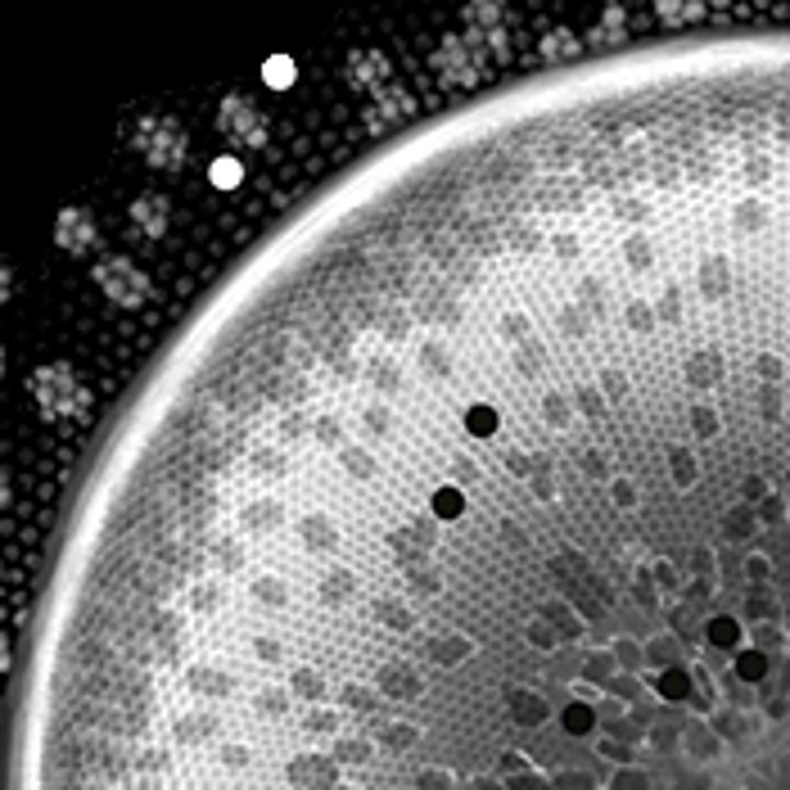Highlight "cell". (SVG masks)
Returning <instances> with one entry per match:
<instances>
[{
  "mask_svg": "<svg viewBox=\"0 0 790 790\" xmlns=\"http://www.w3.org/2000/svg\"><path fill=\"white\" fill-rule=\"evenodd\" d=\"M32 398H36V407H42L46 421H68V416H78V411L87 407V389L78 380V370L64 366V362L32 370Z\"/></svg>",
  "mask_w": 790,
  "mask_h": 790,
  "instance_id": "6da1fadb",
  "label": "cell"
},
{
  "mask_svg": "<svg viewBox=\"0 0 790 790\" xmlns=\"http://www.w3.org/2000/svg\"><path fill=\"white\" fill-rule=\"evenodd\" d=\"M136 149L145 154L149 168H159V172H176L185 163V149H191V140H185V127L176 118H168V113H154V118H140L136 127Z\"/></svg>",
  "mask_w": 790,
  "mask_h": 790,
  "instance_id": "7a4b0ae2",
  "label": "cell"
},
{
  "mask_svg": "<svg viewBox=\"0 0 790 790\" xmlns=\"http://www.w3.org/2000/svg\"><path fill=\"white\" fill-rule=\"evenodd\" d=\"M91 276H95V285L104 289L108 304H118V308H140L145 298H149V276L136 267L131 257L104 253V257H95Z\"/></svg>",
  "mask_w": 790,
  "mask_h": 790,
  "instance_id": "3957f363",
  "label": "cell"
},
{
  "mask_svg": "<svg viewBox=\"0 0 790 790\" xmlns=\"http://www.w3.org/2000/svg\"><path fill=\"white\" fill-rule=\"evenodd\" d=\"M217 131L231 140L236 149H262L267 145V113H262L249 95H226L217 108Z\"/></svg>",
  "mask_w": 790,
  "mask_h": 790,
  "instance_id": "277c9868",
  "label": "cell"
},
{
  "mask_svg": "<svg viewBox=\"0 0 790 790\" xmlns=\"http://www.w3.org/2000/svg\"><path fill=\"white\" fill-rule=\"evenodd\" d=\"M488 64H493V55H488L470 32L443 36V46H438V72H443L451 87H474V82L483 78Z\"/></svg>",
  "mask_w": 790,
  "mask_h": 790,
  "instance_id": "5b68a950",
  "label": "cell"
},
{
  "mask_svg": "<svg viewBox=\"0 0 790 790\" xmlns=\"http://www.w3.org/2000/svg\"><path fill=\"white\" fill-rule=\"evenodd\" d=\"M466 32L497 64L511 55V46H506V5H502V0H470V5H466Z\"/></svg>",
  "mask_w": 790,
  "mask_h": 790,
  "instance_id": "8992f818",
  "label": "cell"
},
{
  "mask_svg": "<svg viewBox=\"0 0 790 790\" xmlns=\"http://www.w3.org/2000/svg\"><path fill=\"white\" fill-rule=\"evenodd\" d=\"M55 244L72 257H91L100 249V221L87 208H64L55 217Z\"/></svg>",
  "mask_w": 790,
  "mask_h": 790,
  "instance_id": "52a82bcc",
  "label": "cell"
},
{
  "mask_svg": "<svg viewBox=\"0 0 790 790\" xmlns=\"http://www.w3.org/2000/svg\"><path fill=\"white\" fill-rule=\"evenodd\" d=\"M348 78L357 87H366V91H380V87H389L393 68H389V59L380 50H353L348 55Z\"/></svg>",
  "mask_w": 790,
  "mask_h": 790,
  "instance_id": "ba28073f",
  "label": "cell"
},
{
  "mask_svg": "<svg viewBox=\"0 0 790 790\" xmlns=\"http://www.w3.org/2000/svg\"><path fill=\"white\" fill-rule=\"evenodd\" d=\"M131 221L140 226L145 236H163L168 231V221H172V204H168V195H159V191H145L136 204H131Z\"/></svg>",
  "mask_w": 790,
  "mask_h": 790,
  "instance_id": "9c48e42d",
  "label": "cell"
},
{
  "mask_svg": "<svg viewBox=\"0 0 790 790\" xmlns=\"http://www.w3.org/2000/svg\"><path fill=\"white\" fill-rule=\"evenodd\" d=\"M700 10H705V0H655V14L664 27H687L700 19Z\"/></svg>",
  "mask_w": 790,
  "mask_h": 790,
  "instance_id": "30bf717a",
  "label": "cell"
},
{
  "mask_svg": "<svg viewBox=\"0 0 790 790\" xmlns=\"http://www.w3.org/2000/svg\"><path fill=\"white\" fill-rule=\"evenodd\" d=\"M240 176H244V168H240L236 159H217V163H213V185H221V191L240 185Z\"/></svg>",
  "mask_w": 790,
  "mask_h": 790,
  "instance_id": "8fae6325",
  "label": "cell"
},
{
  "mask_svg": "<svg viewBox=\"0 0 790 790\" xmlns=\"http://www.w3.org/2000/svg\"><path fill=\"white\" fill-rule=\"evenodd\" d=\"M289 78H294V64H289V59H272V64H267V82H272V87H289Z\"/></svg>",
  "mask_w": 790,
  "mask_h": 790,
  "instance_id": "7c38bea8",
  "label": "cell"
},
{
  "mask_svg": "<svg viewBox=\"0 0 790 790\" xmlns=\"http://www.w3.org/2000/svg\"><path fill=\"white\" fill-rule=\"evenodd\" d=\"M10 289H14V267L0 257V298H10Z\"/></svg>",
  "mask_w": 790,
  "mask_h": 790,
  "instance_id": "4fadbf2b",
  "label": "cell"
},
{
  "mask_svg": "<svg viewBox=\"0 0 790 790\" xmlns=\"http://www.w3.org/2000/svg\"><path fill=\"white\" fill-rule=\"evenodd\" d=\"M10 502V479H5V470H0V506Z\"/></svg>",
  "mask_w": 790,
  "mask_h": 790,
  "instance_id": "5bb4252c",
  "label": "cell"
},
{
  "mask_svg": "<svg viewBox=\"0 0 790 790\" xmlns=\"http://www.w3.org/2000/svg\"><path fill=\"white\" fill-rule=\"evenodd\" d=\"M0 668H5V642H0Z\"/></svg>",
  "mask_w": 790,
  "mask_h": 790,
  "instance_id": "9a60e30c",
  "label": "cell"
},
{
  "mask_svg": "<svg viewBox=\"0 0 790 790\" xmlns=\"http://www.w3.org/2000/svg\"><path fill=\"white\" fill-rule=\"evenodd\" d=\"M0 375H5V353H0Z\"/></svg>",
  "mask_w": 790,
  "mask_h": 790,
  "instance_id": "2e32d148",
  "label": "cell"
}]
</instances>
